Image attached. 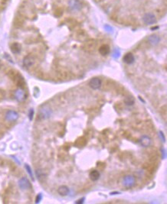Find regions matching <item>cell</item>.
<instances>
[{
    "mask_svg": "<svg viewBox=\"0 0 167 204\" xmlns=\"http://www.w3.org/2000/svg\"><path fill=\"white\" fill-rule=\"evenodd\" d=\"M52 114V110L48 105H42L39 111V117L41 119H47L50 118Z\"/></svg>",
    "mask_w": 167,
    "mask_h": 204,
    "instance_id": "6da1fadb",
    "label": "cell"
},
{
    "mask_svg": "<svg viewBox=\"0 0 167 204\" xmlns=\"http://www.w3.org/2000/svg\"><path fill=\"white\" fill-rule=\"evenodd\" d=\"M135 183H136V179H135V177L132 175L125 176L123 178V180H122L123 186L125 187L126 188L133 187L135 185Z\"/></svg>",
    "mask_w": 167,
    "mask_h": 204,
    "instance_id": "7a4b0ae2",
    "label": "cell"
},
{
    "mask_svg": "<svg viewBox=\"0 0 167 204\" xmlns=\"http://www.w3.org/2000/svg\"><path fill=\"white\" fill-rule=\"evenodd\" d=\"M14 96H15V98H16V99L18 102H23L26 99V98H27V94H26L25 90L22 88L16 89V91H15Z\"/></svg>",
    "mask_w": 167,
    "mask_h": 204,
    "instance_id": "3957f363",
    "label": "cell"
},
{
    "mask_svg": "<svg viewBox=\"0 0 167 204\" xmlns=\"http://www.w3.org/2000/svg\"><path fill=\"white\" fill-rule=\"evenodd\" d=\"M143 20L146 25H153L156 22V18L153 13H146L143 16Z\"/></svg>",
    "mask_w": 167,
    "mask_h": 204,
    "instance_id": "277c9868",
    "label": "cell"
},
{
    "mask_svg": "<svg viewBox=\"0 0 167 204\" xmlns=\"http://www.w3.org/2000/svg\"><path fill=\"white\" fill-rule=\"evenodd\" d=\"M68 6L73 11H79L82 8V3L80 0H69Z\"/></svg>",
    "mask_w": 167,
    "mask_h": 204,
    "instance_id": "5b68a950",
    "label": "cell"
},
{
    "mask_svg": "<svg viewBox=\"0 0 167 204\" xmlns=\"http://www.w3.org/2000/svg\"><path fill=\"white\" fill-rule=\"evenodd\" d=\"M18 187L22 190H28V189L31 188V183L30 181L27 177H22V178L18 180Z\"/></svg>",
    "mask_w": 167,
    "mask_h": 204,
    "instance_id": "8992f818",
    "label": "cell"
},
{
    "mask_svg": "<svg viewBox=\"0 0 167 204\" xmlns=\"http://www.w3.org/2000/svg\"><path fill=\"white\" fill-rule=\"evenodd\" d=\"M18 118V114L13 110H9L6 114V119L8 122H15Z\"/></svg>",
    "mask_w": 167,
    "mask_h": 204,
    "instance_id": "52a82bcc",
    "label": "cell"
},
{
    "mask_svg": "<svg viewBox=\"0 0 167 204\" xmlns=\"http://www.w3.org/2000/svg\"><path fill=\"white\" fill-rule=\"evenodd\" d=\"M35 63V58L32 55H27L23 60V65L25 68L32 67Z\"/></svg>",
    "mask_w": 167,
    "mask_h": 204,
    "instance_id": "ba28073f",
    "label": "cell"
},
{
    "mask_svg": "<svg viewBox=\"0 0 167 204\" xmlns=\"http://www.w3.org/2000/svg\"><path fill=\"white\" fill-rule=\"evenodd\" d=\"M101 86V80L99 78H92L91 80L89 81V86L90 88L94 89H97L100 87Z\"/></svg>",
    "mask_w": 167,
    "mask_h": 204,
    "instance_id": "9c48e42d",
    "label": "cell"
},
{
    "mask_svg": "<svg viewBox=\"0 0 167 204\" xmlns=\"http://www.w3.org/2000/svg\"><path fill=\"white\" fill-rule=\"evenodd\" d=\"M139 142H140V145H141L142 146L146 148V147H149L150 145L151 139H150V137H148L147 135H144V136H143L141 138H140Z\"/></svg>",
    "mask_w": 167,
    "mask_h": 204,
    "instance_id": "30bf717a",
    "label": "cell"
},
{
    "mask_svg": "<svg viewBox=\"0 0 167 204\" xmlns=\"http://www.w3.org/2000/svg\"><path fill=\"white\" fill-rule=\"evenodd\" d=\"M14 80L16 82V84H17L18 86H19L20 88L23 89L24 86L25 85V82L24 78L22 77L20 74H17L16 77V78L14 79Z\"/></svg>",
    "mask_w": 167,
    "mask_h": 204,
    "instance_id": "8fae6325",
    "label": "cell"
},
{
    "mask_svg": "<svg viewBox=\"0 0 167 204\" xmlns=\"http://www.w3.org/2000/svg\"><path fill=\"white\" fill-rule=\"evenodd\" d=\"M36 176L38 177V179L40 181H43L45 178L47 177V173H45V171L42 169H38L35 171Z\"/></svg>",
    "mask_w": 167,
    "mask_h": 204,
    "instance_id": "7c38bea8",
    "label": "cell"
},
{
    "mask_svg": "<svg viewBox=\"0 0 167 204\" xmlns=\"http://www.w3.org/2000/svg\"><path fill=\"white\" fill-rule=\"evenodd\" d=\"M135 58L131 53H127V54L123 57V61L127 64H131L134 62Z\"/></svg>",
    "mask_w": 167,
    "mask_h": 204,
    "instance_id": "4fadbf2b",
    "label": "cell"
},
{
    "mask_svg": "<svg viewBox=\"0 0 167 204\" xmlns=\"http://www.w3.org/2000/svg\"><path fill=\"white\" fill-rule=\"evenodd\" d=\"M148 41H149V42L150 44L152 45H156L159 44V41H160V38H159V37L156 35H150L149 37H148Z\"/></svg>",
    "mask_w": 167,
    "mask_h": 204,
    "instance_id": "5bb4252c",
    "label": "cell"
},
{
    "mask_svg": "<svg viewBox=\"0 0 167 204\" xmlns=\"http://www.w3.org/2000/svg\"><path fill=\"white\" fill-rule=\"evenodd\" d=\"M110 51H111V49H110V47L107 44L102 45V46L99 48V52L102 56H106V55L109 54Z\"/></svg>",
    "mask_w": 167,
    "mask_h": 204,
    "instance_id": "9a60e30c",
    "label": "cell"
},
{
    "mask_svg": "<svg viewBox=\"0 0 167 204\" xmlns=\"http://www.w3.org/2000/svg\"><path fill=\"white\" fill-rule=\"evenodd\" d=\"M69 188H68L67 186H61L59 187V188L58 189V194L64 196H67L68 194H69Z\"/></svg>",
    "mask_w": 167,
    "mask_h": 204,
    "instance_id": "2e32d148",
    "label": "cell"
},
{
    "mask_svg": "<svg viewBox=\"0 0 167 204\" xmlns=\"http://www.w3.org/2000/svg\"><path fill=\"white\" fill-rule=\"evenodd\" d=\"M10 48H11V51H12V52L13 53V54H18V53L21 51L22 47L18 43H13V44H12V45H11Z\"/></svg>",
    "mask_w": 167,
    "mask_h": 204,
    "instance_id": "e0dca14e",
    "label": "cell"
},
{
    "mask_svg": "<svg viewBox=\"0 0 167 204\" xmlns=\"http://www.w3.org/2000/svg\"><path fill=\"white\" fill-rule=\"evenodd\" d=\"M100 172L98 171H96V170H94V171H92L90 173V180H92L94 181H96L98 179L100 178Z\"/></svg>",
    "mask_w": 167,
    "mask_h": 204,
    "instance_id": "ac0fdd59",
    "label": "cell"
},
{
    "mask_svg": "<svg viewBox=\"0 0 167 204\" xmlns=\"http://www.w3.org/2000/svg\"><path fill=\"white\" fill-rule=\"evenodd\" d=\"M124 102H125V103H126L127 105H134V103H135V99L133 96H127L126 98H125Z\"/></svg>",
    "mask_w": 167,
    "mask_h": 204,
    "instance_id": "d6986e66",
    "label": "cell"
},
{
    "mask_svg": "<svg viewBox=\"0 0 167 204\" xmlns=\"http://www.w3.org/2000/svg\"><path fill=\"white\" fill-rule=\"evenodd\" d=\"M25 169H26V171H27V172L28 173V174L30 175V177H31V178H32V180H34V177H33V173H32V169H31V167H30V166H29L28 164H25Z\"/></svg>",
    "mask_w": 167,
    "mask_h": 204,
    "instance_id": "ffe728a7",
    "label": "cell"
},
{
    "mask_svg": "<svg viewBox=\"0 0 167 204\" xmlns=\"http://www.w3.org/2000/svg\"><path fill=\"white\" fill-rule=\"evenodd\" d=\"M55 16H56L57 17H60V16H62V14H63V10H62V9L58 8V9H57L55 10Z\"/></svg>",
    "mask_w": 167,
    "mask_h": 204,
    "instance_id": "44dd1931",
    "label": "cell"
},
{
    "mask_svg": "<svg viewBox=\"0 0 167 204\" xmlns=\"http://www.w3.org/2000/svg\"><path fill=\"white\" fill-rule=\"evenodd\" d=\"M41 199H42V195H41V194H39V195L37 196V197H36L35 203H40V202H41Z\"/></svg>",
    "mask_w": 167,
    "mask_h": 204,
    "instance_id": "7402d4cb",
    "label": "cell"
},
{
    "mask_svg": "<svg viewBox=\"0 0 167 204\" xmlns=\"http://www.w3.org/2000/svg\"><path fill=\"white\" fill-rule=\"evenodd\" d=\"M33 115H34V110L33 109H30L29 111V114H28V117H29V119L32 120L33 118Z\"/></svg>",
    "mask_w": 167,
    "mask_h": 204,
    "instance_id": "603a6c76",
    "label": "cell"
},
{
    "mask_svg": "<svg viewBox=\"0 0 167 204\" xmlns=\"http://www.w3.org/2000/svg\"><path fill=\"white\" fill-rule=\"evenodd\" d=\"M113 56L114 57V58H118V57H120V51H117V50H116V51H114V54H113Z\"/></svg>",
    "mask_w": 167,
    "mask_h": 204,
    "instance_id": "cb8c5ba5",
    "label": "cell"
},
{
    "mask_svg": "<svg viewBox=\"0 0 167 204\" xmlns=\"http://www.w3.org/2000/svg\"><path fill=\"white\" fill-rule=\"evenodd\" d=\"M159 135H160V138H161V139H162V141H164L165 142V141H166V138H165V137H164V135H163V133L162 131H159Z\"/></svg>",
    "mask_w": 167,
    "mask_h": 204,
    "instance_id": "d4e9b609",
    "label": "cell"
},
{
    "mask_svg": "<svg viewBox=\"0 0 167 204\" xmlns=\"http://www.w3.org/2000/svg\"><path fill=\"white\" fill-rule=\"evenodd\" d=\"M84 198H82V199H81L78 200L77 202H75V203H77V204H81V203H84Z\"/></svg>",
    "mask_w": 167,
    "mask_h": 204,
    "instance_id": "484cf974",
    "label": "cell"
},
{
    "mask_svg": "<svg viewBox=\"0 0 167 204\" xmlns=\"http://www.w3.org/2000/svg\"><path fill=\"white\" fill-rule=\"evenodd\" d=\"M161 151H162V154H163L162 158H163V159H165V158H166V150L164 148H162Z\"/></svg>",
    "mask_w": 167,
    "mask_h": 204,
    "instance_id": "4316f807",
    "label": "cell"
},
{
    "mask_svg": "<svg viewBox=\"0 0 167 204\" xmlns=\"http://www.w3.org/2000/svg\"><path fill=\"white\" fill-rule=\"evenodd\" d=\"M1 66H2V63H1V61H0V68H1Z\"/></svg>",
    "mask_w": 167,
    "mask_h": 204,
    "instance_id": "83f0119b",
    "label": "cell"
}]
</instances>
